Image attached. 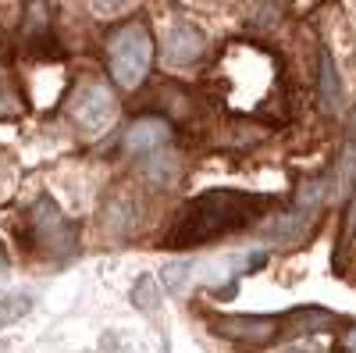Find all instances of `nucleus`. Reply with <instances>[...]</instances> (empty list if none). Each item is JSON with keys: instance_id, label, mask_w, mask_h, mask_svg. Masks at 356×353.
Listing matches in <instances>:
<instances>
[{"instance_id": "9d476101", "label": "nucleus", "mask_w": 356, "mask_h": 353, "mask_svg": "<svg viewBox=\"0 0 356 353\" xmlns=\"http://www.w3.org/2000/svg\"><path fill=\"white\" fill-rule=\"evenodd\" d=\"M321 100L328 107H342V90H339V75L328 54H321Z\"/></svg>"}, {"instance_id": "4468645a", "label": "nucleus", "mask_w": 356, "mask_h": 353, "mask_svg": "<svg viewBox=\"0 0 356 353\" xmlns=\"http://www.w3.org/2000/svg\"><path fill=\"white\" fill-rule=\"evenodd\" d=\"M93 4V11L97 15H104V18H111V15H122V11H129L136 0H89Z\"/></svg>"}, {"instance_id": "f257e3e1", "label": "nucleus", "mask_w": 356, "mask_h": 353, "mask_svg": "<svg viewBox=\"0 0 356 353\" xmlns=\"http://www.w3.org/2000/svg\"><path fill=\"white\" fill-rule=\"evenodd\" d=\"M275 196L267 193H246V189H207L200 196H193L182 214L175 218L164 246L168 250H189L200 243L221 240L228 232H243L250 228L257 218H264L271 211Z\"/></svg>"}, {"instance_id": "f03ea898", "label": "nucleus", "mask_w": 356, "mask_h": 353, "mask_svg": "<svg viewBox=\"0 0 356 353\" xmlns=\"http://www.w3.org/2000/svg\"><path fill=\"white\" fill-rule=\"evenodd\" d=\"M107 65L122 90H136L154 65V40L143 22L118 25L107 40Z\"/></svg>"}, {"instance_id": "2eb2a0df", "label": "nucleus", "mask_w": 356, "mask_h": 353, "mask_svg": "<svg viewBox=\"0 0 356 353\" xmlns=\"http://www.w3.org/2000/svg\"><path fill=\"white\" fill-rule=\"evenodd\" d=\"M342 235H346V243L356 235V189H353V196L346 200V221H342Z\"/></svg>"}, {"instance_id": "6e6552de", "label": "nucleus", "mask_w": 356, "mask_h": 353, "mask_svg": "<svg viewBox=\"0 0 356 353\" xmlns=\"http://www.w3.org/2000/svg\"><path fill=\"white\" fill-rule=\"evenodd\" d=\"M25 43L33 54L40 50H54V40H50V18H47V8H43V0H33L29 4V18H25Z\"/></svg>"}, {"instance_id": "f8f14e48", "label": "nucleus", "mask_w": 356, "mask_h": 353, "mask_svg": "<svg viewBox=\"0 0 356 353\" xmlns=\"http://www.w3.org/2000/svg\"><path fill=\"white\" fill-rule=\"evenodd\" d=\"M29 307H33V297H25V292H11V297L0 300V325H11V321L25 317Z\"/></svg>"}, {"instance_id": "f3484780", "label": "nucleus", "mask_w": 356, "mask_h": 353, "mask_svg": "<svg viewBox=\"0 0 356 353\" xmlns=\"http://www.w3.org/2000/svg\"><path fill=\"white\" fill-rule=\"evenodd\" d=\"M4 264H8V253H4V246H0V268H4Z\"/></svg>"}, {"instance_id": "7ed1b4c3", "label": "nucleus", "mask_w": 356, "mask_h": 353, "mask_svg": "<svg viewBox=\"0 0 356 353\" xmlns=\"http://www.w3.org/2000/svg\"><path fill=\"white\" fill-rule=\"evenodd\" d=\"M211 332L239 350H264L289 336L285 314H218L211 317Z\"/></svg>"}, {"instance_id": "0eeeda50", "label": "nucleus", "mask_w": 356, "mask_h": 353, "mask_svg": "<svg viewBox=\"0 0 356 353\" xmlns=\"http://www.w3.org/2000/svg\"><path fill=\"white\" fill-rule=\"evenodd\" d=\"M171 139V125L164 118H139L125 132V150L129 154H157L161 146H168Z\"/></svg>"}, {"instance_id": "ddd939ff", "label": "nucleus", "mask_w": 356, "mask_h": 353, "mask_svg": "<svg viewBox=\"0 0 356 353\" xmlns=\"http://www.w3.org/2000/svg\"><path fill=\"white\" fill-rule=\"evenodd\" d=\"M22 114V97L15 90V82L8 72H0V118H15Z\"/></svg>"}, {"instance_id": "9b49d317", "label": "nucleus", "mask_w": 356, "mask_h": 353, "mask_svg": "<svg viewBox=\"0 0 356 353\" xmlns=\"http://www.w3.org/2000/svg\"><path fill=\"white\" fill-rule=\"evenodd\" d=\"M132 300H136L139 311H157V304H161L157 279H154V275H139V279H136V289H132Z\"/></svg>"}, {"instance_id": "a211bd4d", "label": "nucleus", "mask_w": 356, "mask_h": 353, "mask_svg": "<svg viewBox=\"0 0 356 353\" xmlns=\"http://www.w3.org/2000/svg\"><path fill=\"white\" fill-rule=\"evenodd\" d=\"M353 129H356V114H353Z\"/></svg>"}, {"instance_id": "1a4fd4ad", "label": "nucleus", "mask_w": 356, "mask_h": 353, "mask_svg": "<svg viewBox=\"0 0 356 353\" xmlns=\"http://www.w3.org/2000/svg\"><path fill=\"white\" fill-rule=\"evenodd\" d=\"M310 218H314V214L292 207V214L278 218L271 228H267V240H275V243H296V240H300V235L310 228Z\"/></svg>"}, {"instance_id": "39448f33", "label": "nucleus", "mask_w": 356, "mask_h": 353, "mask_svg": "<svg viewBox=\"0 0 356 353\" xmlns=\"http://www.w3.org/2000/svg\"><path fill=\"white\" fill-rule=\"evenodd\" d=\"M114 111H118L114 93L107 90L104 82H86L82 90H79V97L72 100V118H75V125H79L82 132H89V136L104 132V129L114 122Z\"/></svg>"}, {"instance_id": "dca6fc26", "label": "nucleus", "mask_w": 356, "mask_h": 353, "mask_svg": "<svg viewBox=\"0 0 356 353\" xmlns=\"http://www.w3.org/2000/svg\"><path fill=\"white\" fill-rule=\"evenodd\" d=\"M342 346H346V353H356V325L342 336Z\"/></svg>"}, {"instance_id": "423d86ee", "label": "nucleus", "mask_w": 356, "mask_h": 353, "mask_svg": "<svg viewBox=\"0 0 356 353\" xmlns=\"http://www.w3.org/2000/svg\"><path fill=\"white\" fill-rule=\"evenodd\" d=\"M207 50V36L203 29H196L193 22H175L164 36V61L186 68L193 61H200V54Z\"/></svg>"}, {"instance_id": "20e7f679", "label": "nucleus", "mask_w": 356, "mask_h": 353, "mask_svg": "<svg viewBox=\"0 0 356 353\" xmlns=\"http://www.w3.org/2000/svg\"><path fill=\"white\" fill-rule=\"evenodd\" d=\"M29 232H33V246L50 253V257H68L75 253L79 232L68 221V214L57 207L50 196H40L33 207H29Z\"/></svg>"}]
</instances>
